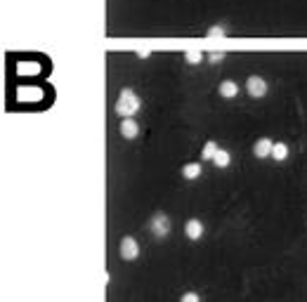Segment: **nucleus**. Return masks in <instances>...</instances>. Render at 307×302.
Instances as JSON below:
<instances>
[{"instance_id":"nucleus-3","label":"nucleus","mask_w":307,"mask_h":302,"mask_svg":"<svg viewBox=\"0 0 307 302\" xmlns=\"http://www.w3.org/2000/svg\"><path fill=\"white\" fill-rule=\"evenodd\" d=\"M149 229L154 232V236L163 239V236H168V234H170V220L163 215V213H159V215L151 217V222H149Z\"/></svg>"},{"instance_id":"nucleus-15","label":"nucleus","mask_w":307,"mask_h":302,"mask_svg":"<svg viewBox=\"0 0 307 302\" xmlns=\"http://www.w3.org/2000/svg\"><path fill=\"white\" fill-rule=\"evenodd\" d=\"M215 36H217V38H220V36H224V31L220 29V26H215V29H210V31H208V38H215Z\"/></svg>"},{"instance_id":"nucleus-10","label":"nucleus","mask_w":307,"mask_h":302,"mask_svg":"<svg viewBox=\"0 0 307 302\" xmlns=\"http://www.w3.org/2000/svg\"><path fill=\"white\" fill-rule=\"evenodd\" d=\"M272 158H274V161H286V158H288V144H284V142H274Z\"/></svg>"},{"instance_id":"nucleus-2","label":"nucleus","mask_w":307,"mask_h":302,"mask_svg":"<svg viewBox=\"0 0 307 302\" xmlns=\"http://www.w3.org/2000/svg\"><path fill=\"white\" fill-rule=\"evenodd\" d=\"M118 250H121V257L125 260V262H132V260L139 255V243H137V239H135V236H125V239L121 241Z\"/></svg>"},{"instance_id":"nucleus-1","label":"nucleus","mask_w":307,"mask_h":302,"mask_svg":"<svg viewBox=\"0 0 307 302\" xmlns=\"http://www.w3.org/2000/svg\"><path fill=\"white\" fill-rule=\"evenodd\" d=\"M139 107H142V102H139V97L132 92L130 87L121 90V94H118V102H116V114H118V116H121V118L135 116V114L139 111Z\"/></svg>"},{"instance_id":"nucleus-9","label":"nucleus","mask_w":307,"mask_h":302,"mask_svg":"<svg viewBox=\"0 0 307 302\" xmlns=\"http://www.w3.org/2000/svg\"><path fill=\"white\" fill-rule=\"evenodd\" d=\"M201 172H203V168H201V163H187L182 168V175L184 179H199Z\"/></svg>"},{"instance_id":"nucleus-5","label":"nucleus","mask_w":307,"mask_h":302,"mask_svg":"<svg viewBox=\"0 0 307 302\" xmlns=\"http://www.w3.org/2000/svg\"><path fill=\"white\" fill-rule=\"evenodd\" d=\"M203 232H206V227H203V222H199V220H189V222L184 225V234H187V239H192V241H199L201 236H203Z\"/></svg>"},{"instance_id":"nucleus-4","label":"nucleus","mask_w":307,"mask_h":302,"mask_svg":"<svg viewBox=\"0 0 307 302\" xmlns=\"http://www.w3.org/2000/svg\"><path fill=\"white\" fill-rule=\"evenodd\" d=\"M246 90H248L251 97H265V94H267V83H265L260 76H248Z\"/></svg>"},{"instance_id":"nucleus-8","label":"nucleus","mask_w":307,"mask_h":302,"mask_svg":"<svg viewBox=\"0 0 307 302\" xmlns=\"http://www.w3.org/2000/svg\"><path fill=\"white\" fill-rule=\"evenodd\" d=\"M237 94H239V85L234 80H222V83H220V97L232 99V97H237Z\"/></svg>"},{"instance_id":"nucleus-14","label":"nucleus","mask_w":307,"mask_h":302,"mask_svg":"<svg viewBox=\"0 0 307 302\" xmlns=\"http://www.w3.org/2000/svg\"><path fill=\"white\" fill-rule=\"evenodd\" d=\"M180 302H201V297H199V293H184Z\"/></svg>"},{"instance_id":"nucleus-7","label":"nucleus","mask_w":307,"mask_h":302,"mask_svg":"<svg viewBox=\"0 0 307 302\" xmlns=\"http://www.w3.org/2000/svg\"><path fill=\"white\" fill-rule=\"evenodd\" d=\"M121 135L125 137V140H135L139 135V125L137 121H132V118H123L121 123Z\"/></svg>"},{"instance_id":"nucleus-13","label":"nucleus","mask_w":307,"mask_h":302,"mask_svg":"<svg viewBox=\"0 0 307 302\" xmlns=\"http://www.w3.org/2000/svg\"><path fill=\"white\" fill-rule=\"evenodd\" d=\"M184 59H187L189 64H201V59H203V54L196 52V50H187V52H184Z\"/></svg>"},{"instance_id":"nucleus-6","label":"nucleus","mask_w":307,"mask_h":302,"mask_svg":"<svg viewBox=\"0 0 307 302\" xmlns=\"http://www.w3.org/2000/svg\"><path fill=\"white\" fill-rule=\"evenodd\" d=\"M272 149H274V142L269 140V137H260V140L255 142L253 154L258 158H267V156H272Z\"/></svg>"},{"instance_id":"nucleus-16","label":"nucleus","mask_w":307,"mask_h":302,"mask_svg":"<svg viewBox=\"0 0 307 302\" xmlns=\"http://www.w3.org/2000/svg\"><path fill=\"white\" fill-rule=\"evenodd\" d=\"M222 59H224V54H222V52H213V54H210V62H213V64L222 62Z\"/></svg>"},{"instance_id":"nucleus-12","label":"nucleus","mask_w":307,"mask_h":302,"mask_svg":"<svg viewBox=\"0 0 307 302\" xmlns=\"http://www.w3.org/2000/svg\"><path fill=\"white\" fill-rule=\"evenodd\" d=\"M215 154H217V144H215V142H206V147L201 151V158H203V161H213Z\"/></svg>"},{"instance_id":"nucleus-11","label":"nucleus","mask_w":307,"mask_h":302,"mask_svg":"<svg viewBox=\"0 0 307 302\" xmlns=\"http://www.w3.org/2000/svg\"><path fill=\"white\" fill-rule=\"evenodd\" d=\"M229 161H232L229 151H224V149H217V154H215V158H213L215 168H227V165H229Z\"/></svg>"}]
</instances>
